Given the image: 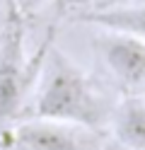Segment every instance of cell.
<instances>
[{"instance_id": "obj_3", "label": "cell", "mask_w": 145, "mask_h": 150, "mask_svg": "<svg viewBox=\"0 0 145 150\" xmlns=\"http://www.w3.org/2000/svg\"><path fill=\"white\" fill-rule=\"evenodd\" d=\"M24 82L27 68L22 58V24L12 12L3 34V44H0V126L19 114Z\"/></svg>"}, {"instance_id": "obj_7", "label": "cell", "mask_w": 145, "mask_h": 150, "mask_svg": "<svg viewBox=\"0 0 145 150\" xmlns=\"http://www.w3.org/2000/svg\"><path fill=\"white\" fill-rule=\"evenodd\" d=\"M0 150H10V143H7V133H0Z\"/></svg>"}, {"instance_id": "obj_1", "label": "cell", "mask_w": 145, "mask_h": 150, "mask_svg": "<svg viewBox=\"0 0 145 150\" xmlns=\"http://www.w3.org/2000/svg\"><path fill=\"white\" fill-rule=\"evenodd\" d=\"M29 119H48L82 128H99L106 119L104 102L92 80L63 51L51 49L44 63L39 92L27 111Z\"/></svg>"}, {"instance_id": "obj_5", "label": "cell", "mask_w": 145, "mask_h": 150, "mask_svg": "<svg viewBox=\"0 0 145 150\" xmlns=\"http://www.w3.org/2000/svg\"><path fill=\"white\" fill-rule=\"evenodd\" d=\"M114 136L128 150H145V97L128 95L114 111Z\"/></svg>"}, {"instance_id": "obj_4", "label": "cell", "mask_w": 145, "mask_h": 150, "mask_svg": "<svg viewBox=\"0 0 145 150\" xmlns=\"http://www.w3.org/2000/svg\"><path fill=\"white\" fill-rule=\"evenodd\" d=\"M97 53L102 56L116 82L128 90L145 87V41L131 34L102 29L94 36Z\"/></svg>"}, {"instance_id": "obj_6", "label": "cell", "mask_w": 145, "mask_h": 150, "mask_svg": "<svg viewBox=\"0 0 145 150\" xmlns=\"http://www.w3.org/2000/svg\"><path fill=\"white\" fill-rule=\"evenodd\" d=\"M77 20L92 27H99V29H106V32H121V34L138 36V39L145 41V5L97 10V12L80 15Z\"/></svg>"}, {"instance_id": "obj_2", "label": "cell", "mask_w": 145, "mask_h": 150, "mask_svg": "<svg viewBox=\"0 0 145 150\" xmlns=\"http://www.w3.org/2000/svg\"><path fill=\"white\" fill-rule=\"evenodd\" d=\"M5 133L10 150H94L90 128L48 119H27Z\"/></svg>"}]
</instances>
